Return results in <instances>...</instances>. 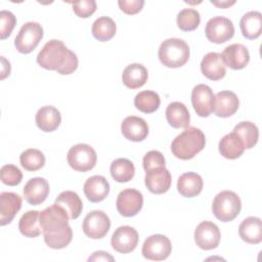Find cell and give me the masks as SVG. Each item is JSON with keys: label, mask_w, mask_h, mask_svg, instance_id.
I'll list each match as a JSON object with an SVG mask.
<instances>
[{"label": "cell", "mask_w": 262, "mask_h": 262, "mask_svg": "<svg viewBox=\"0 0 262 262\" xmlns=\"http://www.w3.org/2000/svg\"><path fill=\"white\" fill-rule=\"evenodd\" d=\"M39 217L44 242L49 248L63 249L72 242L73 231L69 225L70 217L62 207L54 203L41 211Z\"/></svg>", "instance_id": "cell-1"}, {"label": "cell", "mask_w": 262, "mask_h": 262, "mask_svg": "<svg viewBox=\"0 0 262 262\" xmlns=\"http://www.w3.org/2000/svg\"><path fill=\"white\" fill-rule=\"evenodd\" d=\"M40 67L49 71H56L60 75H70L78 68L77 55L67 48L60 40L48 41L37 56Z\"/></svg>", "instance_id": "cell-2"}, {"label": "cell", "mask_w": 262, "mask_h": 262, "mask_svg": "<svg viewBox=\"0 0 262 262\" xmlns=\"http://www.w3.org/2000/svg\"><path fill=\"white\" fill-rule=\"evenodd\" d=\"M206 144V137L203 131L196 127H187L176 136L171 143L172 154L181 160L192 159Z\"/></svg>", "instance_id": "cell-3"}, {"label": "cell", "mask_w": 262, "mask_h": 262, "mask_svg": "<svg viewBox=\"0 0 262 262\" xmlns=\"http://www.w3.org/2000/svg\"><path fill=\"white\" fill-rule=\"evenodd\" d=\"M160 61L167 68H180L189 58L187 43L179 38H169L162 42L159 47Z\"/></svg>", "instance_id": "cell-4"}, {"label": "cell", "mask_w": 262, "mask_h": 262, "mask_svg": "<svg viewBox=\"0 0 262 262\" xmlns=\"http://www.w3.org/2000/svg\"><path fill=\"white\" fill-rule=\"evenodd\" d=\"M242 209L239 196L231 190H223L216 194L212 204L214 216L222 221L229 222L236 218Z\"/></svg>", "instance_id": "cell-5"}, {"label": "cell", "mask_w": 262, "mask_h": 262, "mask_svg": "<svg viewBox=\"0 0 262 262\" xmlns=\"http://www.w3.org/2000/svg\"><path fill=\"white\" fill-rule=\"evenodd\" d=\"M70 167L79 172H87L96 165L97 156L92 146L86 143L73 145L67 156Z\"/></svg>", "instance_id": "cell-6"}, {"label": "cell", "mask_w": 262, "mask_h": 262, "mask_svg": "<svg viewBox=\"0 0 262 262\" xmlns=\"http://www.w3.org/2000/svg\"><path fill=\"white\" fill-rule=\"evenodd\" d=\"M43 38V28L35 21H28L20 28L14 39V46L20 53L32 52Z\"/></svg>", "instance_id": "cell-7"}, {"label": "cell", "mask_w": 262, "mask_h": 262, "mask_svg": "<svg viewBox=\"0 0 262 262\" xmlns=\"http://www.w3.org/2000/svg\"><path fill=\"white\" fill-rule=\"evenodd\" d=\"M205 34L209 41L221 44L233 37L234 26L227 17L215 16L208 20L205 28Z\"/></svg>", "instance_id": "cell-8"}, {"label": "cell", "mask_w": 262, "mask_h": 262, "mask_svg": "<svg viewBox=\"0 0 262 262\" xmlns=\"http://www.w3.org/2000/svg\"><path fill=\"white\" fill-rule=\"evenodd\" d=\"M171 251V242L166 235L152 234L144 241L141 253L145 259L162 261L169 257Z\"/></svg>", "instance_id": "cell-9"}, {"label": "cell", "mask_w": 262, "mask_h": 262, "mask_svg": "<svg viewBox=\"0 0 262 262\" xmlns=\"http://www.w3.org/2000/svg\"><path fill=\"white\" fill-rule=\"evenodd\" d=\"M111 227V220L108 216L99 210H94L88 213L82 224L84 233L93 239L102 238L106 235Z\"/></svg>", "instance_id": "cell-10"}, {"label": "cell", "mask_w": 262, "mask_h": 262, "mask_svg": "<svg viewBox=\"0 0 262 262\" xmlns=\"http://www.w3.org/2000/svg\"><path fill=\"white\" fill-rule=\"evenodd\" d=\"M116 206L122 216L133 217L143 206V195L137 189L126 188L118 194Z\"/></svg>", "instance_id": "cell-11"}, {"label": "cell", "mask_w": 262, "mask_h": 262, "mask_svg": "<svg viewBox=\"0 0 262 262\" xmlns=\"http://www.w3.org/2000/svg\"><path fill=\"white\" fill-rule=\"evenodd\" d=\"M221 233L218 226L211 221L201 222L194 230V242L202 250H213L218 247Z\"/></svg>", "instance_id": "cell-12"}, {"label": "cell", "mask_w": 262, "mask_h": 262, "mask_svg": "<svg viewBox=\"0 0 262 262\" xmlns=\"http://www.w3.org/2000/svg\"><path fill=\"white\" fill-rule=\"evenodd\" d=\"M111 244L115 251L128 254L134 251L138 244V232L131 226H120L113 233Z\"/></svg>", "instance_id": "cell-13"}, {"label": "cell", "mask_w": 262, "mask_h": 262, "mask_svg": "<svg viewBox=\"0 0 262 262\" xmlns=\"http://www.w3.org/2000/svg\"><path fill=\"white\" fill-rule=\"evenodd\" d=\"M214 93L206 84H198L191 91V103L200 117H208L213 112Z\"/></svg>", "instance_id": "cell-14"}, {"label": "cell", "mask_w": 262, "mask_h": 262, "mask_svg": "<svg viewBox=\"0 0 262 262\" xmlns=\"http://www.w3.org/2000/svg\"><path fill=\"white\" fill-rule=\"evenodd\" d=\"M171 173L165 167H159L146 171L144 183L147 189L156 194L166 192L171 186Z\"/></svg>", "instance_id": "cell-15"}, {"label": "cell", "mask_w": 262, "mask_h": 262, "mask_svg": "<svg viewBox=\"0 0 262 262\" xmlns=\"http://www.w3.org/2000/svg\"><path fill=\"white\" fill-rule=\"evenodd\" d=\"M23 192L25 200L29 204L37 206L47 199L49 194V184L45 178L34 177L28 180Z\"/></svg>", "instance_id": "cell-16"}, {"label": "cell", "mask_w": 262, "mask_h": 262, "mask_svg": "<svg viewBox=\"0 0 262 262\" xmlns=\"http://www.w3.org/2000/svg\"><path fill=\"white\" fill-rule=\"evenodd\" d=\"M221 55L224 64L232 70H242L246 68L250 60L249 50L246 46L239 43L227 46Z\"/></svg>", "instance_id": "cell-17"}, {"label": "cell", "mask_w": 262, "mask_h": 262, "mask_svg": "<svg viewBox=\"0 0 262 262\" xmlns=\"http://www.w3.org/2000/svg\"><path fill=\"white\" fill-rule=\"evenodd\" d=\"M238 98L236 94L229 90L218 92L214 97L213 112L221 118H228L236 113L238 108Z\"/></svg>", "instance_id": "cell-18"}, {"label": "cell", "mask_w": 262, "mask_h": 262, "mask_svg": "<svg viewBox=\"0 0 262 262\" xmlns=\"http://www.w3.org/2000/svg\"><path fill=\"white\" fill-rule=\"evenodd\" d=\"M121 131L128 140L139 142L145 139L148 135V126L142 118L129 116L123 120Z\"/></svg>", "instance_id": "cell-19"}, {"label": "cell", "mask_w": 262, "mask_h": 262, "mask_svg": "<svg viewBox=\"0 0 262 262\" xmlns=\"http://www.w3.org/2000/svg\"><path fill=\"white\" fill-rule=\"evenodd\" d=\"M201 71L203 75L212 81L221 80L225 74L226 69L222 59L221 53L209 52L201 61Z\"/></svg>", "instance_id": "cell-20"}, {"label": "cell", "mask_w": 262, "mask_h": 262, "mask_svg": "<svg viewBox=\"0 0 262 262\" xmlns=\"http://www.w3.org/2000/svg\"><path fill=\"white\" fill-rule=\"evenodd\" d=\"M21 208V198L14 192L3 191L0 193V224L10 223Z\"/></svg>", "instance_id": "cell-21"}, {"label": "cell", "mask_w": 262, "mask_h": 262, "mask_svg": "<svg viewBox=\"0 0 262 262\" xmlns=\"http://www.w3.org/2000/svg\"><path fill=\"white\" fill-rule=\"evenodd\" d=\"M83 189L86 198L90 202L99 203L107 196L110 192V183L103 176L94 175L85 181Z\"/></svg>", "instance_id": "cell-22"}, {"label": "cell", "mask_w": 262, "mask_h": 262, "mask_svg": "<svg viewBox=\"0 0 262 262\" xmlns=\"http://www.w3.org/2000/svg\"><path fill=\"white\" fill-rule=\"evenodd\" d=\"M36 125L41 131L52 132L56 130L61 122V116L57 108L52 105H45L36 114Z\"/></svg>", "instance_id": "cell-23"}, {"label": "cell", "mask_w": 262, "mask_h": 262, "mask_svg": "<svg viewBox=\"0 0 262 262\" xmlns=\"http://www.w3.org/2000/svg\"><path fill=\"white\" fill-rule=\"evenodd\" d=\"M241 238L248 243L257 245L262 242V221L258 217H248L238 226Z\"/></svg>", "instance_id": "cell-24"}, {"label": "cell", "mask_w": 262, "mask_h": 262, "mask_svg": "<svg viewBox=\"0 0 262 262\" xmlns=\"http://www.w3.org/2000/svg\"><path fill=\"white\" fill-rule=\"evenodd\" d=\"M203 179L194 172L182 174L177 181V190L184 198H193L201 193L203 189Z\"/></svg>", "instance_id": "cell-25"}, {"label": "cell", "mask_w": 262, "mask_h": 262, "mask_svg": "<svg viewBox=\"0 0 262 262\" xmlns=\"http://www.w3.org/2000/svg\"><path fill=\"white\" fill-rule=\"evenodd\" d=\"M147 70L140 63H131L127 66L122 74V81L124 85L130 89L142 87L147 81Z\"/></svg>", "instance_id": "cell-26"}, {"label": "cell", "mask_w": 262, "mask_h": 262, "mask_svg": "<svg viewBox=\"0 0 262 262\" xmlns=\"http://www.w3.org/2000/svg\"><path fill=\"white\" fill-rule=\"evenodd\" d=\"M166 119L173 128H187L189 126L190 115L182 102L174 101L166 108Z\"/></svg>", "instance_id": "cell-27"}, {"label": "cell", "mask_w": 262, "mask_h": 262, "mask_svg": "<svg viewBox=\"0 0 262 262\" xmlns=\"http://www.w3.org/2000/svg\"><path fill=\"white\" fill-rule=\"evenodd\" d=\"M242 34L245 38L254 40L261 35L262 14L259 11H249L244 14L239 21Z\"/></svg>", "instance_id": "cell-28"}, {"label": "cell", "mask_w": 262, "mask_h": 262, "mask_svg": "<svg viewBox=\"0 0 262 262\" xmlns=\"http://www.w3.org/2000/svg\"><path fill=\"white\" fill-rule=\"evenodd\" d=\"M245 149L243 141L233 132L224 135L219 141V151L225 159H237L244 154Z\"/></svg>", "instance_id": "cell-29"}, {"label": "cell", "mask_w": 262, "mask_h": 262, "mask_svg": "<svg viewBox=\"0 0 262 262\" xmlns=\"http://www.w3.org/2000/svg\"><path fill=\"white\" fill-rule=\"evenodd\" d=\"M55 204L66 210L70 219H77L82 213L83 204L80 196L75 191L66 190L60 192L55 200Z\"/></svg>", "instance_id": "cell-30"}, {"label": "cell", "mask_w": 262, "mask_h": 262, "mask_svg": "<svg viewBox=\"0 0 262 262\" xmlns=\"http://www.w3.org/2000/svg\"><path fill=\"white\" fill-rule=\"evenodd\" d=\"M39 211H28L19 219L18 229L26 237H37L43 232Z\"/></svg>", "instance_id": "cell-31"}, {"label": "cell", "mask_w": 262, "mask_h": 262, "mask_svg": "<svg viewBox=\"0 0 262 262\" xmlns=\"http://www.w3.org/2000/svg\"><path fill=\"white\" fill-rule=\"evenodd\" d=\"M111 175L117 182H128L135 174V167L131 161L124 158L116 159L111 164Z\"/></svg>", "instance_id": "cell-32"}, {"label": "cell", "mask_w": 262, "mask_h": 262, "mask_svg": "<svg viewBox=\"0 0 262 262\" xmlns=\"http://www.w3.org/2000/svg\"><path fill=\"white\" fill-rule=\"evenodd\" d=\"M117 31L116 23L113 18L108 16H100L92 25L91 32L95 39L100 42H105L111 40Z\"/></svg>", "instance_id": "cell-33"}, {"label": "cell", "mask_w": 262, "mask_h": 262, "mask_svg": "<svg viewBox=\"0 0 262 262\" xmlns=\"http://www.w3.org/2000/svg\"><path fill=\"white\" fill-rule=\"evenodd\" d=\"M161 103L159 94L151 90H144L136 94L134 98V105L137 110L145 114H151L156 112Z\"/></svg>", "instance_id": "cell-34"}, {"label": "cell", "mask_w": 262, "mask_h": 262, "mask_svg": "<svg viewBox=\"0 0 262 262\" xmlns=\"http://www.w3.org/2000/svg\"><path fill=\"white\" fill-rule=\"evenodd\" d=\"M233 133H235L244 143L245 148H252L258 141L259 130L257 126L249 121H244L238 123L233 128Z\"/></svg>", "instance_id": "cell-35"}, {"label": "cell", "mask_w": 262, "mask_h": 262, "mask_svg": "<svg viewBox=\"0 0 262 262\" xmlns=\"http://www.w3.org/2000/svg\"><path fill=\"white\" fill-rule=\"evenodd\" d=\"M19 162L25 170L37 171L44 166L45 157L41 150L36 148H29L20 154Z\"/></svg>", "instance_id": "cell-36"}, {"label": "cell", "mask_w": 262, "mask_h": 262, "mask_svg": "<svg viewBox=\"0 0 262 262\" xmlns=\"http://www.w3.org/2000/svg\"><path fill=\"white\" fill-rule=\"evenodd\" d=\"M177 26L180 30L188 32L195 30L201 21V16L198 10L193 8H184L177 14Z\"/></svg>", "instance_id": "cell-37"}, {"label": "cell", "mask_w": 262, "mask_h": 262, "mask_svg": "<svg viewBox=\"0 0 262 262\" xmlns=\"http://www.w3.org/2000/svg\"><path fill=\"white\" fill-rule=\"evenodd\" d=\"M0 176H1V181L4 184L9 186H15L19 184L23 179L21 171L16 166L11 164L2 166Z\"/></svg>", "instance_id": "cell-38"}, {"label": "cell", "mask_w": 262, "mask_h": 262, "mask_svg": "<svg viewBox=\"0 0 262 262\" xmlns=\"http://www.w3.org/2000/svg\"><path fill=\"white\" fill-rule=\"evenodd\" d=\"M15 24L16 18L11 11L2 10L0 12V37L2 40L10 36Z\"/></svg>", "instance_id": "cell-39"}, {"label": "cell", "mask_w": 262, "mask_h": 262, "mask_svg": "<svg viewBox=\"0 0 262 262\" xmlns=\"http://www.w3.org/2000/svg\"><path fill=\"white\" fill-rule=\"evenodd\" d=\"M142 165L145 172L155 168L165 167L164 156L159 150H149L143 157Z\"/></svg>", "instance_id": "cell-40"}, {"label": "cell", "mask_w": 262, "mask_h": 262, "mask_svg": "<svg viewBox=\"0 0 262 262\" xmlns=\"http://www.w3.org/2000/svg\"><path fill=\"white\" fill-rule=\"evenodd\" d=\"M73 10L77 16L86 18L93 14L96 10V2L94 0L76 1L73 4Z\"/></svg>", "instance_id": "cell-41"}, {"label": "cell", "mask_w": 262, "mask_h": 262, "mask_svg": "<svg viewBox=\"0 0 262 262\" xmlns=\"http://www.w3.org/2000/svg\"><path fill=\"white\" fill-rule=\"evenodd\" d=\"M118 4L121 10L126 14H136L142 9L144 5V1L143 0H119Z\"/></svg>", "instance_id": "cell-42"}, {"label": "cell", "mask_w": 262, "mask_h": 262, "mask_svg": "<svg viewBox=\"0 0 262 262\" xmlns=\"http://www.w3.org/2000/svg\"><path fill=\"white\" fill-rule=\"evenodd\" d=\"M114 257H112L108 253L103 251L94 252L92 256L88 258V261H114Z\"/></svg>", "instance_id": "cell-43"}, {"label": "cell", "mask_w": 262, "mask_h": 262, "mask_svg": "<svg viewBox=\"0 0 262 262\" xmlns=\"http://www.w3.org/2000/svg\"><path fill=\"white\" fill-rule=\"evenodd\" d=\"M211 3L212 4H214V5H216V6H218V7H221V8H226V7H228V6H230V5H232V4H234L235 3V1H221V2H217V1H211Z\"/></svg>", "instance_id": "cell-44"}]
</instances>
